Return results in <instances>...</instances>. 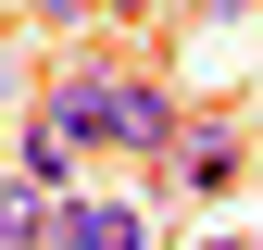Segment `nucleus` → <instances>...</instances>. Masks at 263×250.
Segmentation results:
<instances>
[{"label": "nucleus", "mask_w": 263, "mask_h": 250, "mask_svg": "<svg viewBox=\"0 0 263 250\" xmlns=\"http://www.w3.org/2000/svg\"><path fill=\"white\" fill-rule=\"evenodd\" d=\"M113 113H125V62H113V50H76V62L38 75V125H50V138L113 150Z\"/></svg>", "instance_id": "1"}, {"label": "nucleus", "mask_w": 263, "mask_h": 250, "mask_svg": "<svg viewBox=\"0 0 263 250\" xmlns=\"http://www.w3.org/2000/svg\"><path fill=\"white\" fill-rule=\"evenodd\" d=\"M163 175H188L201 200H213V187H238V175H251V163H238V125H226V113H188L176 150H163Z\"/></svg>", "instance_id": "2"}, {"label": "nucleus", "mask_w": 263, "mask_h": 250, "mask_svg": "<svg viewBox=\"0 0 263 250\" xmlns=\"http://www.w3.org/2000/svg\"><path fill=\"white\" fill-rule=\"evenodd\" d=\"M176 88L163 75H125V113H113V150H138V163H163V150H176Z\"/></svg>", "instance_id": "3"}, {"label": "nucleus", "mask_w": 263, "mask_h": 250, "mask_svg": "<svg viewBox=\"0 0 263 250\" xmlns=\"http://www.w3.org/2000/svg\"><path fill=\"white\" fill-rule=\"evenodd\" d=\"M0 250H63V200L38 175H0Z\"/></svg>", "instance_id": "4"}, {"label": "nucleus", "mask_w": 263, "mask_h": 250, "mask_svg": "<svg viewBox=\"0 0 263 250\" xmlns=\"http://www.w3.org/2000/svg\"><path fill=\"white\" fill-rule=\"evenodd\" d=\"M76 163H88V150H76V138H50V125L25 113V138H13V175H38L50 200H76Z\"/></svg>", "instance_id": "5"}, {"label": "nucleus", "mask_w": 263, "mask_h": 250, "mask_svg": "<svg viewBox=\"0 0 263 250\" xmlns=\"http://www.w3.org/2000/svg\"><path fill=\"white\" fill-rule=\"evenodd\" d=\"M63 250H138V213L125 200H63Z\"/></svg>", "instance_id": "6"}, {"label": "nucleus", "mask_w": 263, "mask_h": 250, "mask_svg": "<svg viewBox=\"0 0 263 250\" xmlns=\"http://www.w3.org/2000/svg\"><path fill=\"white\" fill-rule=\"evenodd\" d=\"M25 13H38V25H88L101 0H25Z\"/></svg>", "instance_id": "7"}, {"label": "nucleus", "mask_w": 263, "mask_h": 250, "mask_svg": "<svg viewBox=\"0 0 263 250\" xmlns=\"http://www.w3.org/2000/svg\"><path fill=\"white\" fill-rule=\"evenodd\" d=\"M101 13H113V25H138V13H163V0H101Z\"/></svg>", "instance_id": "8"}, {"label": "nucleus", "mask_w": 263, "mask_h": 250, "mask_svg": "<svg viewBox=\"0 0 263 250\" xmlns=\"http://www.w3.org/2000/svg\"><path fill=\"white\" fill-rule=\"evenodd\" d=\"M201 13H263V0H201Z\"/></svg>", "instance_id": "9"}, {"label": "nucleus", "mask_w": 263, "mask_h": 250, "mask_svg": "<svg viewBox=\"0 0 263 250\" xmlns=\"http://www.w3.org/2000/svg\"><path fill=\"white\" fill-rule=\"evenodd\" d=\"M201 250H238V238H201Z\"/></svg>", "instance_id": "10"}]
</instances>
